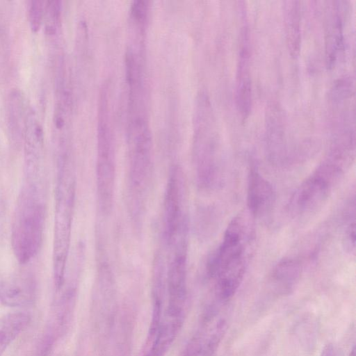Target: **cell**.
<instances>
[{
  "label": "cell",
  "mask_w": 356,
  "mask_h": 356,
  "mask_svg": "<svg viewBox=\"0 0 356 356\" xmlns=\"http://www.w3.org/2000/svg\"><path fill=\"white\" fill-rule=\"evenodd\" d=\"M43 208L33 188L20 198L13 229V246L22 263L30 260L38 252L42 241Z\"/></svg>",
  "instance_id": "3957f363"
},
{
  "label": "cell",
  "mask_w": 356,
  "mask_h": 356,
  "mask_svg": "<svg viewBox=\"0 0 356 356\" xmlns=\"http://www.w3.org/2000/svg\"><path fill=\"white\" fill-rule=\"evenodd\" d=\"M275 201L270 182L255 169H251L248 179L247 204L250 214L262 217L268 213Z\"/></svg>",
  "instance_id": "30bf717a"
},
{
  "label": "cell",
  "mask_w": 356,
  "mask_h": 356,
  "mask_svg": "<svg viewBox=\"0 0 356 356\" xmlns=\"http://www.w3.org/2000/svg\"><path fill=\"white\" fill-rule=\"evenodd\" d=\"M229 312L226 303L219 302L211 305L182 356H216L228 329Z\"/></svg>",
  "instance_id": "277c9868"
},
{
  "label": "cell",
  "mask_w": 356,
  "mask_h": 356,
  "mask_svg": "<svg viewBox=\"0 0 356 356\" xmlns=\"http://www.w3.org/2000/svg\"><path fill=\"white\" fill-rule=\"evenodd\" d=\"M24 155L29 174L39 172L44 149V133L40 121L32 108H28L24 132Z\"/></svg>",
  "instance_id": "9c48e42d"
},
{
  "label": "cell",
  "mask_w": 356,
  "mask_h": 356,
  "mask_svg": "<svg viewBox=\"0 0 356 356\" xmlns=\"http://www.w3.org/2000/svg\"><path fill=\"white\" fill-rule=\"evenodd\" d=\"M107 102L102 103L98 129L97 184L102 208H110L113 191L115 164L112 132L108 124Z\"/></svg>",
  "instance_id": "52a82bcc"
},
{
  "label": "cell",
  "mask_w": 356,
  "mask_h": 356,
  "mask_svg": "<svg viewBox=\"0 0 356 356\" xmlns=\"http://www.w3.org/2000/svg\"><path fill=\"white\" fill-rule=\"evenodd\" d=\"M8 121L13 138H23L28 108L22 92L15 89L10 91L8 99Z\"/></svg>",
  "instance_id": "9a60e30c"
},
{
  "label": "cell",
  "mask_w": 356,
  "mask_h": 356,
  "mask_svg": "<svg viewBox=\"0 0 356 356\" xmlns=\"http://www.w3.org/2000/svg\"><path fill=\"white\" fill-rule=\"evenodd\" d=\"M63 67L61 63L56 79V103L53 116V137L58 159L67 157L72 122V97Z\"/></svg>",
  "instance_id": "ba28073f"
},
{
  "label": "cell",
  "mask_w": 356,
  "mask_h": 356,
  "mask_svg": "<svg viewBox=\"0 0 356 356\" xmlns=\"http://www.w3.org/2000/svg\"><path fill=\"white\" fill-rule=\"evenodd\" d=\"M320 356H337L334 346L330 343L325 344L321 350Z\"/></svg>",
  "instance_id": "d6986e66"
},
{
  "label": "cell",
  "mask_w": 356,
  "mask_h": 356,
  "mask_svg": "<svg viewBox=\"0 0 356 356\" xmlns=\"http://www.w3.org/2000/svg\"><path fill=\"white\" fill-rule=\"evenodd\" d=\"M301 275L300 263L291 258H285L273 268L269 284L273 291L279 296H285L293 291Z\"/></svg>",
  "instance_id": "7c38bea8"
},
{
  "label": "cell",
  "mask_w": 356,
  "mask_h": 356,
  "mask_svg": "<svg viewBox=\"0 0 356 356\" xmlns=\"http://www.w3.org/2000/svg\"><path fill=\"white\" fill-rule=\"evenodd\" d=\"M194 131V153L200 181L204 186H213L220 173L217 137L211 104L203 93L196 100Z\"/></svg>",
  "instance_id": "7a4b0ae2"
},
{
  "label": "cell",
  "mask_w": 356,
  "mask_h": 356,
  "mask_svg": "<svg viewBox=\"0 0 356 356\" xmlns=\"http://www.w3.org/2000/svg\"><path fill=\"white\" fill-rule=\"evenodd\" d=\"M30 322V316L15 312L0 316V356L22 332Z\"/></svg>",
  "instance_id": "4fadbf2b"
},
{
  "label": "cell",
  "mask_w": 356,
  "mask_h": 356,
  "mask_svg": "<svg viewBox=\"0 0 356 356\" xmlns=\"http://www.w3.org/2000/svg\"><path fill=\"white\" fill-rule=\"evenodd\" d=\"M338 179L321 165L295 191L289 203V211L295 216H304L319 209L327 200Z\"/></svg>",
  "instance_id": "8992f818"
},
{
  "label": "cell",
  "mask_w": 356,
  "mask_h": 356,
  "mask_svg": "<svg viewBox=\"0 0 356 356\" xmlns=\"http://www.w3.org/2000/svg\"><path fill=\"white\" fill-rule=\"evenodd\" d=\"M250 50L248 33H242L236 82V104L242 117L248 115L252 106V83L250 73Z\"/></svg>",
  "instance_id": "8fae6325"
},
{
  "label": "cell",
  "mask_w": 356,
  "mask_h": 356,
  "mask_svg": "<svg viewBox=\"0 0 356 356\" xmlns=\"http://www.w3.org/2000/svg\"><path fill=\"white\" fill-rule=\"evenodd\" d=\"M72 184L60 172L56 191V209L54 245V275L56 286L59 289L64 279L71 220L72 203Z\"/></svg>",
  "instance_id": "5b68a950"
},
{
  "label": "cell",
  "mask_w": 356,
  "mask_h": 356,
  "mask_svg": "<svg viewBox=\"0 0 356 356\" xmlns=\"http://www.w3.org/2000/svg\"><path fill=\"white\" fill-rule=\"evenodd\" d=\"M28 13L31 28L33 31H37L40 29L44 13L43 1L40 0L30 1Z\"/></svg>",
  "instance_id": "e0dca14e"
},
{
  "label": "cell",
  "mask_w": 356,
  "mask_h": 356,
  "mask_svg": "<svg viewBox=\"0 0 356 356\" xmlns=\"http://www.w3.org/2000/svg\"><path fill=\"white\" fill-rule=\"evenodd\" d=\"M348 356H356L355 345H353Z\"/></svg>",
  "instance_id": "ffe728a7"
},
{
  "label": "cell",
  "mask_w": 356,
  "mask_h": 356,
  "mask_svg": "<svg viewBox=\"0 0 356 356\" xmlns=\"http://www.w3.org/2000/svg\"><path fill=\"white\" fill-rule=\"evenodd\" d=\"M248 217L240 213L230 222L222 243L211 259L209 272L216 281L218 301L227 302L241 284L248 262L251 236Z\"/></svg>",
  "instance_id": "6da1fadb"
},
{
  "label": "cell",
  "mask_w": 356,
  "mask_h": 356,
  "mask_svg": "<svg viewBox=\"0 0 356 356\" xmlns=\"http://www.w3.org/2000/svg\"><path fill=\"white\" fill-rule=\"evenodd\" d=\"M345 243L346 248L350 251L355 250V222L353 220L350 222L346 230L345 235Z\"/></svg>",
  "instance_id": "ac0fdd59"
},
{
  "label": "cell",
  "mask_w": 356,
  "mask_h": 356,
  "mask_svg": "<svg viewBox=\"0 0 356 356\" xmlns=\"http://www.w3.org/2000/svg\"><path fill=\"white\" fill-rule=\"evenodd\" d=\"M298 1H289L285 6L286 34L292 55H296L300 44V7Z\"/></svg>",
  "instance_id": "2e32d148"
},
{
  "label": "cell",
  "mask_w": 356,
  "mask_h": 356,
  "mask_svg": "<svg viewBox=\"0 0 356 356\" xmlns=\"http://www.w3.org/2000/svg\"><path fill=\"white\" fill-rule=\"evenodd\" d=\"M33 298L31 285L21 280L0 282V302L7 307H17L28 305Z\"/></svg>",
  "instance_id": "5bb4252c"
}]
</instances>
